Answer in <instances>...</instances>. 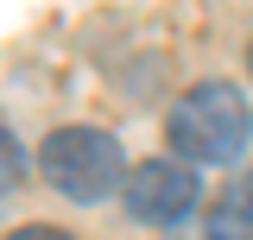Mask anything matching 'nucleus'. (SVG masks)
I'll return each mask as SVG.
<instances>
[{
  "instance_id": "f257e3e1",
  "label": "nucleus",
  "mask_w": 253,
  "mask_h": 240,
  "mask_svg": "<svg viewBox=\"0 0 253 240\" xmlns=\"http://www.w3.org/2000/svg\"><path fill=\"white\" fill-rule=\"evenodd\" d=\"M247 133H253V114L234 82H196L165 114L171 158H184V164H228V158H241Z\"/></svg>"
},
{
  "instance_id": "39448f33",
  "label": "nucleus",
  "mask_w": 253,
  "mask_h": 240,
  "mask_svg": "<svg viewBox=\"0 0 253 240\" xmlns=\"http://www.w3.org/2000/svg\"><path fill=\"white\" fill-rule=\"evenodd\" d=\"M19 183H26V152H19V139L0 126V196H13Z\"/></svg>"
},
{
  "instance_id": "f03ea898",
  "label": "nucleus",
  "mask_w": 253,
  "mask_h": 240,
  "mask_svg": "<svg viewBox=\"0 0 253 240\" xmlns=\"http://www.w3.org/2000/svg\"><path fill=\"white\" fill-rule=\"evenodd\" d=\"M38 171L70 202H101V196L126 190V158L114 133H101V126H57L38 146Z\"/></svg>"
},
{
  "instance_id": "20e7f679",
  "label": "nucleus",
  "mask_w": 253,
  "mask_h": 240,
  "mask_svg": "<svg viewBox=\"0 0 253 240\" xmlns=\"http://www.w3.org/2000/svg\"><path fill=\"white\" fill-rule=\"evenodd\" d=\"M203 234L209 240H253V171H234L215 190V202L203 209Z\"/></svg>"
},
{
  "instance_id": "0eeeda50",
  "label": "nucleus",
  "mask_w": 253,
  "mask_h": 240,
  "mask_svg": "<svg viewBox=\"0 0 253 240\" xmlns=\"http://www.w3.org/2000/svg\"><path fill=\"white\" fill-rule=\"evenodd\" d=\"M247 70H253V44H247Z\"/></svg>"
},
{
  "instance_id": "7ed1b4c3",
  "label": "nucleus",
  "mask_w": 253,
  "mask_h": 240,
  "mask_svg": "<svg viewBox=\"0 0 253 240\" xmlns=\"http://www.w3.org/2000/svg\"><path fill=\"white\" fill-rule=\"evenodd\" d=\"M126 215L139 228H177L184 215H196L203 202V183H196V164L184 158H139L126 171V190H121Z\"/></svg>"
},
{
  "instance_id": "423d86ee",
  "label": "nucleus",
  "mask_w": 253,
  "mask_h": 240,
  "mask_svg": "<svg viewBox=\"0 0 253 240\" xmlns=\"http://www.w3.org/2000/svg\"><path fill=\"white\" fill-rule=\"evenodd\" d=\"M6 240H76V234H63V228H51V221H26V228H13Z\"/></svg>"
}]
</instances>
